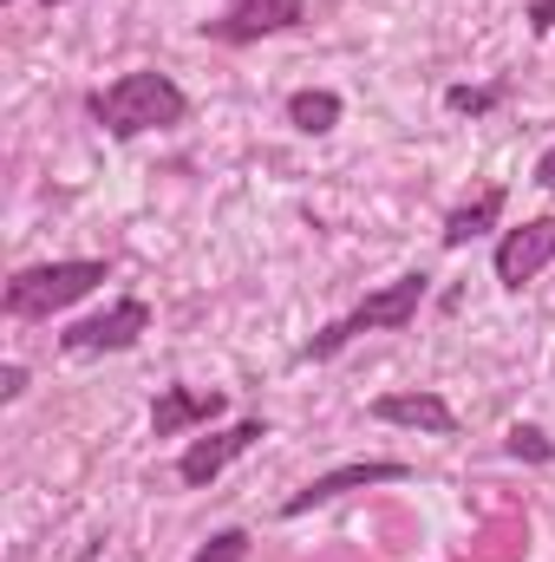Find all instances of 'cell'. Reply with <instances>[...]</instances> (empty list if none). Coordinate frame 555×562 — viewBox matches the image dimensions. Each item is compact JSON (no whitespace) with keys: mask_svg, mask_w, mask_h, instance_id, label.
Wrapping results in <instances>:
<instances>
[{"mask_svg":"<svg viewBox=\"0 0 555 562\" xmlns=\"http://www.w3.org/2000/svg\"><path fill=\"white\" fill-rule=\"evenodd\" d=\"M287 125H294V132H307V138L333 132V125H340V92H327V86L294 92V99H287Z\"/></svg>","mask_w":555,"mask_h":562,"instance_id":"obj_12","label":"cell"},{"mask_svg":"<svg viewBox=\"0 0 555 562\" xmlns=\"http://www.w3.org/2000/svg\"><path fill=\"white\" fill-rule=\"evenodd\" d=\"M444 105H451V112L484 119V112H497V105H503V86H484V92H477V86H451V92H444Z\"/></svg>","mask_w":555,"mask_h":562,"instance_id":"obj_13","label":"cell"},{"mask_svg":"<svg viewBox=\"0 0 555 562\" xmlns=\"http://www.w3.org/2000/svg\"><path fill=\"white\" fill-rule=\"evenodd\" d=\"M190 562H249V530H216Z\"/></svg>","mask_w":555,"mask_h":562,"instance_id":"obj_15","label":"cell"},{"mask_svg":"<svg viewBox=\"0 0 555 562\" xmlns=\"http://www.w3.org/2000/svg\"><path fill=\"white\" fill-rule=\"evenodd\" d=\"M373 419L380 425H412V431H431V438H451V431H457V413H451L438 393H386V400H373Z\"/></svg>","mask_w":555,"mask_h":562,"instance_id":"obj_10","label":"cell"},{"mask_svg":"<svg viewBox=\"0 0 555 562\" xmlns=\"http://www.w3.org/2000/svg\"><path fill=\"white\" fill-rule=\"evenodd\" d=\"M424 294H431V276L412 269V276H393L386 288H373L353 314H340V321H327L307 347H301V360H333L340 347H353L360 334H406L418 321V307H424Z\"/></svg>","mask_w":555,"mask_h":562,"instance_id":"obj_2","label":"cell"},{"mask_svg":"<svg viewBox=\"0 0 555 562\" xmlns=\"http://www.w3.org/2000/svg\"><path fill=\"white\" fill-rule=\"evenodd\" d=\"M99 281H112V262H92V256L86 262H39V269H20L7 281L0 307H7V321H46L72 301H86Z\"/></svg>","mask_w":555,"mask_h":562,"instance_id":"obj_3","label":"cell"},{"mask_svg":"<svg viewBox=\"0 0 555 562\" xmlns=\"http://www.w3.org/2000/svg\"><path fill=\"white\" fill-rule=\"evenodd\" d=\"M497 216H503V183H484L477 196H464V203L444 216L438 243H444V249H464V243H477L484 229H497Z\"/></svg>","mask_w":555,"mask_h":562,"instance_id":"obj_11","label":"cell"},{"mask_svg":"<svg viewBox=\"0 0 555 562\" xmlns=\"http://www.w3.org/2000/svg\"><path fill=\"white\" fill-rule=\"evenodd\" d=\"M269 438V419H236L229 431H209V438H190L183 445V458H177V484H190V491H203V484H216L249 445H262Z\"/></svg>","mask_w":555,"mask_h":562,"instance_id":"obj_6","label":"cell"},{"mask_svg":"<svg viewBox=\"0 0 555 562\" xmlns=\"http://www.w3.org/2000/svg\"><path fill=\"white\" fill-rule=\"evenodd\" d=\"M86 112H92L112 138H144V132H170V125H183V119H190V99H183V86H177L170 72L144 66V72L112 79L105 92H92Z\"/></svg>","mask_w":555,"mask_h":562,"instance_id":"obj_1","label":"cell"},{"mask_svg":"<svg viewBox=\"0 0 555 562\" xmlns=\"http://www.w3.org/2000/svg\"><path fill=\"white\" fill-rule=\"evenodd\" d=\"M536 183H543V190H555V144L536 157Z\"/></svg>","mask_w":555,"mask_h":562,"instance_id":"obj_18","label":"cell"},{"mask_svg":"<svg viewBox=\"0 0 555 562\" xmlns=\"http://www.w3.org/2000/svg\"><path fill=\"white\" fill-rule=\"evenodd\" d=\"M301 20H307V0H229L216 20H203V33L223 40V46H256V40L287 33Z\"/></svg>","mask_w":555,"mask_h":562,"instance_id":"obj_7","label":"cell"},{"mask_svg":"<svg viewBox=\"0 0 555 562\" xmlns=\"http://www.w3.org/2000/svg\"><path fill=\"white\" fill-rule=\"evenodd\" d=\"M46 7H66V0H46Z\"/></svg>","mask_w":555,"mask_h":562,"instance_id":"obj_19","label":"cell"},{"mask_svg":"<svg viewBox=\"0 0 555 562\" xmlns=\"http://www.w3.org/2000/svg\"><path fill=\"white\" fill-rule=\"evenodd\" d=\"M503 451H510V458H530V464H550V458H555V445L536 431V425H510Z\"/></svg>","mask_w":555,"mask_h":562,"instance_id":"obj_14","label":"cell"},{"mask_svg":"<svg viewBox=\"0 0 555 562\" xmlns=\"http://www.w3.org/2000/svg\"><path fill=\"white\" fill-rule=\"evenodd\" d=\"M550 262H555V216H536L523 229H503V243H497V281L503 288H530Z\"/></svg>","mask_w":555,"mask_h":562,"instance_id":"obj_8","label":"cell"},{"mask_svg":"<svg viewBox=\"0 0 555 562\" xmlns=\"http://www.w3.org/2000/svg\"><path fill=\"white\" fill-rule=\"evenodd\" d=\"M20 393H26V367H20V360H7V367H0V400L13 406Z\"/></svg>","mask_w":555,"mask_h":562,"instance_id":"obj_16","label":"cell"},{"mask_svg":"<svg viewBox=\"0 0 555 562\" xmlns=\"http://www.w3.org/2000/svg\"><path fill=\"white\" fill-rule=\"evenodd\" d=\"M399 477H412V464H399V458H353V464H333V471L307 477V484L281 504V517H307V510H320V504H333V497H347V491L399 484Z\"/></svg>","mask_w":555,"mask_h":562,"instance_id":"obj_5","label":"cell"},{"mask_svg":"<svg viewBox=\"0 0 555 562\" xmlns=\"http://www.w3.org/2000/svg\"><path fill=\"white\" fill-rule=\"evenodd\" d=\"M144 334H150V301H138V294H118L105 314L72 321V327L59 334V347H66L72 360H99V353H125V347H138Z\"/></svg>","mask_w":555,"mask_h":562,"instance_id":"obj_4","label":"cell"},{"mask_svg":"<svg viewBox=\"0 0 555 562\" xmlns=\"http://www.w3.org/2000/svg\"><path fill=\"white\" fill-rule=\"evenodd\" d=\"M229 413V400L209 386V393H196V386H157V400H150V431L157 438H183V431H209V425Z\"/></svg>","mask_w":555,"mask_h":562,"instance_id":"obj_9","label":"cell"},{"mask_svg":"<svg viewBox=\"0 0 555 562\" xmlns=\"http://www.w3.org/2000/svg\"><path fill=\"white\" fill-rule=\"evenodd\" d=\"M530 26L536 33H555V0H530Z\"/></svg>","mask_w":555,"mask_h":562,"instance_id":"obj_17","label":"cell"}]
</instances>
